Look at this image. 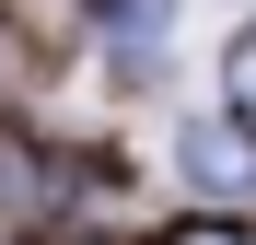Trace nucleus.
<instances>
[{"instance_id":"f257e3e1","label":"nucleus","mask_w":256,"mask_h":245,"mask_svg":"<svg viewBox=\"0 0 256 245\" xmlns=\"http://www.w3.org/2000/svg\"><path fill=\"white\" fill-rule=\"evenodd\" d=\"M186 163H198V175H233V187H244V140L222 129V117H198V129H186Z\"/></svg>"},{"instance_id":"f03ea898","label":"nucleus","mask_w":256,"mask_h":245,"mask_svg":"<svg viewBox=\"0 0 256 245\" xmlns=\"http://www.w3.org/2000/svg\"><path fill=\"white\" fill-rule=\"evenodd\" d=\"M116 47H163V0H128L116 12Z\"/></svg>"},{"instance_id":"7ed1b4c3","label":"nucleus","mask_w":256,"mask_h":245,"mask_svg":"<svg viewBox=\"0 0 256 245\" xmlns=\"http://www.w3.org/2000/svg\"><path fill=\"white\" fill-rule=\"evenodd\" d=\"M222 82H233V105L256 117V35H233V59H222Z\"/></svg>"},{"instance_id":"20e7f679","label":"nucleus","mask_w":256,"mask_h":245,"mask_svg":"<svg viewBox=\"0 0 256 245\" xmlns=\"http://www.w3.org/2000/svg\"><path fill=\"white\" fill-rule=\"evenodd\" d=\"M163 245H256V233H233V222H186V233H163Z\"/></svg>"}]
</instances>
